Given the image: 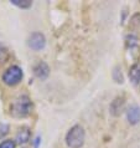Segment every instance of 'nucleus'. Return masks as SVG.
<instances>
[{"label":"nucleus","mask_w":140,"mask_h":148,"mask_svg":"<svg viewBox=\"0 0 140 148\" xmlns=\"http://www.w3.org/2000/svg\"><path fill=\"white\" fill-rule=\"evenodd\" d=\"M27 45H29V47L35 51L42 50L45 47V45H46V39H45L43 34H41V32H34V34H31L29 36Z\"/></svg>","instance_id":"20e7f679"},{"label":"nucleus","mask_w":140,"mask_h":148,"mask_svg":"<svg viewBox=\"0 0 140 148\" xmlns=\"http://www.w3.org/2000/svg\"><path fill=\"white\" fill-rule=\"evenodd\" d=\"M86 132L80 125L73 126L66 134V143L69 148H81L84 143Z\"/></svg>","instance_id":"f257e3e1"},{"label":"nucleus","mask_w":140,"mask_h":148,"mask_svg":"<svg viewBox=\"0 0 140 148\" xmlns=\"http://www.w3.org/2000/svg\"><path fill=\"white\" fill-rule=\"evenodd\" d=\"M30 130L27 128V127H24V128H20L19 132L16 133V137H15V142L18 143V145H25L30 141Z\"/></svg>","instance_id":"0eeeda50"},{"label":"nucleus","mask_w":140,"mask_h":148,"mask_svg":"<svg viewBox=\"0 0 140 148\" xmlns=\"http://www.w3.org/2000/svg\"><path fill=\"white\" fill-rule=\"evenodd\" d=\"M130 25L133 29H135V30L140 31V14H135L133 18H131Z\"/></svg>","instance_id":"9b49d317"},{"label":"nucleus","mask_w":140,"mask_h":148,"mask_svg":"<svg viewBox=\"0 0 140 148\" xmlns=\"http://www.w3.org/2000/svg\"><path fill=\"white\" fill-rule=\"evenodd\" d=\"M34 73L35 76L40 80H45L50 73V69H48V65L43 61H39L37 64L34 66Z\"/></svg>","instance_id":"39448f33"},{"label":"nucleus","mask_w":140,"mask_h":148,"mask_svg":"<svg viewBox=\"0 0 140 148\" xmlns=\"http://www.w3.org/2000/svg\"><path fill=\"white\" fill-rule=\"evenodd\" d=\"M39 142H40V137H37V138L35 139V147L36 148H37V146H39Z\"/></svg>","instance_id":"2eb2a0df"},{"label":"nucleus","mask_w":140,"mask_h":148,"mask_svg":"<svg viewBox=\"0 0 140 148\" xmlns=\"http://www.w3.org/2000/svg\"><path fill=\"white\" fill-rule=\"evenodd\" d=\"M21 80H22V70L19 66H16V65L9 67L3 75L4 84L7 85V86H15Z\"/></svg>","instance_id":"7ed1b4c3"},{"label":"nucleus","mask_w":140,"mask_h":148,"mask_svg":"<svg viewBox=\"0 0 140 148\" xmlns=\"http://www.w3.org/2000/svg\"><path fill=\"white\" fill-rule=\"evenodd\" d=\"M129 77L133 84H140V65L135 64L129 70Z\"/></svg>","instance_id":"1a4fd4ad"},{"label":"nucleus","mask_w":140,"mask_h":148,"mask_svg":"<svg viewBox=\"0 0 140 148\" xmlns=\"http://www.w3.org/2000/svg\"><path fill=\"white\" fill-rule=\"evenodd\" d=\"M11 3L19 8H22V9H27V8H30L32 5L31 0H11Z\"/></svg>","instance_id":"9d476101"},{"label":"nucleus","mask_w":140,"mask_h":148,"mask_svg":"<svg viewBox=\"0 0 140 148\" xmlns=\"http://www.w3.org/2000/svg\"><path fill=\"white\" fill-rule=\"evenodd\" d=\"M7 133H9V126L5 123H0V138H3Z\"/></svg>","instance_id":"4468645a"},{"label":"nucleus","mask_w":140,"mask_h":148,"mask_svg":"<svg viewBox=\"0 0 140 148\" xmlns=\"http://www.w3.org/2000/svg\"><path fill=\"white\" fill-rule=\"evenodd\" d=\"M113 77L114 80L118 82V84H122L123 82V76H122V70H119V67H115L114 72H113Z\"/></svg>","instance_id":"ddd939ff"},{"label":"nucleus","mask_w":140,"mask_h":148,"mask_svg":"<svg viewBox=\"0 0 140 148\" xmlns=\"http://www.w3.org/2000/svg\"><path fill=\"white\" fill-rule=\"evenodd\" d=\"M123 106H124V101H123V98L117 97L112 102V105H110V113H112L113 116H119L120 112H122V110H123Z\"/></svg>","instance_id":"6e6552de"},{"label":"nucleus","mask_w":140,"mask_h":148,"mask_svg":"<svg viewBox=\"0 0 140 148\" xmlns=\"http://www.w3.org/2000/svg\"><path fill=\"white\" fill-rule=\"evenodd\" d=\"M126 117L130 125H137L140 122V107L138 105H131L126 111Z\"/></svg>","instance_id":"423d86ee"},{"label":"nucleus","mask_w":140,"mask_h":148,"mask_svg":"<svg viewBox=\"0 0 140 148\" xmlns=\"http://www.w3.org/2000/svg\"><path fill=\"white\" fill-rule=\"evenodd\" d=\"M31 108H32V105H31L30 98L24 95V96L19 97L13 103V106H11V113L15 117H25L31 112Z\"/></svg>","instance_id":"f03ea898"},{"label":"nucleus","mask_w":140,"mask_h":148,"mask_svg":"<svg viewBox=\"0 0 140 148\" xmlns=\"http://www.w3.org/2000/svg\"><path fill=\"white\" fill-rule=\"evenodd\" d=\"M16 147V142L13 139H5L0 143V148H15Z\"/></svg>","instance_id":"f8f14e48"}]
</instances>
